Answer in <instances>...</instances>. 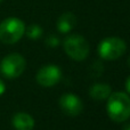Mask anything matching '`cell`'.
<instances>
[{
  "mask_svg": "<svg viewBox=\"0 0 130 130\" xmlns=\"http://www.w3.org/2000/svg\"><path fill=\"white\" fill-rule=\"evenodd\" d=\"M11 123L16 130H32L34 128V119L25 112H18L14 114Z\"/></svg>",
  "mask_w": 130,
  "mask_h": 130,
  "instance_id": "cell-8",
  "label": "cell"
},
{
  "mask_svg": "<svg viewBox=\"0 0 130 130\" xmlns=\"http://www.w3.org/2000/svg\"><path fill=\"white\" fill-rule=\"evenodd\" d=\"M64 50L74 61H83L89 54V43L79 34H72L65 38Z\"/></svg>",
  "mask_w": 130,
  "mask_h": 130,
  "instance_id": "cell-4",
  "label": "cell"
},
{
  "mask_svg": "<svg viewBox=\"0 0 130 130\" xmlns=\"http://www.w3.org/2000/svg\"><path fill=\"white\" fill-rule=\"evenodd\" d=\"M59 107L67 115L75 117L79 115L82 111V102L74 94H64L59 98Z\"/></svg>",
  "mask_w": 130,
  "mask_h": 130,
  "instance_id": "cell-7",
  "label": "cell"
},
{
  "mask_svg": "<svg viewBox=\"0 0 130 130\" xmlns=\"http://www.w3.org/2000/svg\"><path fill=\"white\" fill-rule=\"evenodd\" d=\"M107 114L113 121L123 122L130 118V97L124 92H111L107 101Z\"/></svg>",
  "mask_w": 130,
  "mask_h": 130,
  "instance_id": "cell-1",
  "label": "cell"
},
{
  "mask_svg": "<svg viewBox=\"0 0 130 130\" xmlns=\"http://www.w3.org/2000/svg\"><path fill=\"white\" fill-rule=\"evenodd\" d=\"M25 33V24L17 17H8L0 23V41L6 45L16 43Z\"/></svg>",
  "mask_w": 130,
  "mask_h": 130,
  "instance_id": "cell-2",
  "label": "cell"
},
{
  "mask_svg": "<svg viewBox=\"0 0 130 130\" xmlns=\"http://www.w3.org/2000/svg\"><path fill=\"white\" fill-rule=\"evenodd\" d=\"M76 24V16L71 11L64 13L57 20V30L61 33H67L70 32Z\"/></svg>",
  "mask_w": 130,
  "mask_h": 130,
  "instance_id": "cell-9",
  "label": "cell"
},
{
  "mask_svg": "<svg viewBox=\"0 0 130 130\" xmlns=\"http://www.w3.org/2000/svg\"><path fill=\"white\" fill-rule=\"evenodd\" d=\"M5 90H6V86H5L4 81L0 79V96H1V95L5 92Z\"/></svg>",
  "mask_w": 130,
  "mask_h": 130,
  "instance_id": "cell-13",
  "label": "cell"
},
{
  "mask_svg": "<svg viewBox=\"0 0 130 130\" xmlns=\"http://www.w3.org/2000/svg\"><path fill=\"white\" fill-rule=\"evenodd\" d=\"M26 62L20 54H9L0 62V72L8 79L18 78L24 72Z\"/></svg>",
  "mask_w": 130,
  "mask_h": 130,
  "instance_id": "cell-5",
  "label": "cell"
},
{
  "mask_svg": "<svg viewBox=\"0 0 130 130\" xmlns=\"http://www.w3.org/2000/svg\"><path fill=\"white\" fill-rule=\"evenodd\" d=\"M127 45L124 40L118 37H108L101 41L98 46V54L103 59L114 61L126 53Z\"/></svg>",
  "mask_w": 130,
  "mask_h": 130,
  "instance_id": "cell-3",
  "label": "cell"
},
{
  "mask_svg": "<svg viewBox=\"0 0 130 130\" xmlns=\"http://www.w3.org/2000/svg\"><path fill=\"white\" fill-rule=\"evenodd\" d=\"M111 92H112L111 86L107 83H95L90 87L89 90L90 97L96 101H103V99L108 98Z\"/></svg>",
  "mask_w": 130,
  "mask_h": 130,
  "instance_id": "cell-10",
  "label": "cell"
},
{
  "mask_svg": "<svg viewBox=\"0 0 130 130\" xmlns=\"http://www.w3.org/2000/svg\"><path fill=\"white\" fill-rule=\"evenodd\" d=\"M1 1H2V0H0V2H1Z\"/></svg>",
  "mask_w": 130,
  "mask_h": 130,
  "instance_id": "cell-17",
  "label": "cell"
},
{
  "mask_svg": "<svg viewBox=\"0 0 130 130\" xmlns=\"http://www.w3.org/2000/svg\"><path fill=\"white\" fill-rule=\"evenodd\" d=\"M126 89H127V91L130 94V76L127 79V81H126Z\"/></svg>",
  "mask_w": 130,
  "mask_h": 130,
  "instance_id": "cell-14",
  "label": "cell"
},
{
  "mask_svg": "<svg viewBox=\"0 0 130 130\" xmlns=\"http://www.w3.org/2000/svg\"><path fill=\"white\" fill-rule=\"evenodd\" d=\"M123 130H130V123H127L126 126L123 127Z\"/></svg>",
  "mask_w": 130,
  "mask_h": 130,
  "instance_id": "cell-15",
  "label": "cell"
},
{
  "mask_svg": "<svg viewBox=\"0 0 130 130\" xmlns=\"http://www.w3.org/2000/svg\"><path fill=\"white\" fill-rule=\"evenodd\" d=\"M128 63H129V65H130V57H129V59H128Z\"/></svg>",
  "mask_w": 130,
  "mask_h": 130,
  "instance_id": "cell-16",
  "label": "cell"
},
{
  "mask_svg": "<svg viewBox=\"0 0 130 130\" xmlns=\"http://www.w3.org/2000/svg\"><path fill=\"white\" fill-rule=\"evenodd\" d=\"M37 82L42 87H53L62 78V71L57 65H45L37 73Z\"/></svg>",
  "mask_w": 130,
  "mask_h": 130,
  "instance_id": "cell-6",
  "label": "cell"
},
{
  "mask_svg": "<svg viewBox=\"0 0 130 130\" xmlns=\"http://www.w3.org/2000/svg\"><path fill=\"white\" fill-rule=\"evenodd\" d=\"M42 27L39 26L38 24H31L30 26H27V29L25 27V33H26V36L29 37L30 39H32V40H37V39H39L41 36H42Z\"/></svg>",
  "mask_w": 130,
  "mask_h": 130,
  "instance_id": "cell-11",
  "label": "cell"
},
{
  "mask_svg": "<svg viewBox=\"0 0 130 130\" xmlns=\"http://www.w3.org/2000/svg\"><path fill=\"white\" fill-rule=\"evenodd\" d=\"M46 43L49 47H56V46L59 45V39L56 36H50L46 39Z\"/></svg>",
  "mask_w": 130,
  "mask_h": 130,
  "instance_id": "cell-12",
  "label": "cell"
}]
</instances>
